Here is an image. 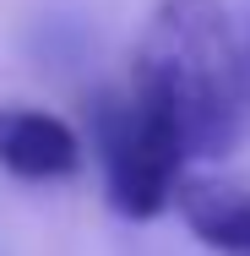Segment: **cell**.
I'll return each instance as SVG.
<instances>
[{"instance_id": "cell-5", "label": "cell", "mask_w": 250, "mask_h": 256, "mask_svg": "<svg viewBox=\"0 0 250 256\" xmlns=\"http://www.w3.org/2000/svg\"><path fill=\"white\" fill-rule=\"evenodd\" d=\"M240 44H245V88H250V33L240 38Z\"/></svg>"}, {"instance_id": "cell-4", "label": "cell", "mask_w": 250, "mask_h": 256, "mask_svg": "<svg viewBox=\"0 0 250 256\" xmlns=\"http://www.w3.org/2000/svg\"><path fill=\"white\" fill-rule=\"evenodd\" d=\"M180 212L212 251L223 256H250V191L234 186H212V180H185L180 191Z\"/></svg>"}, {"instance_id": "cell-2", "label": "cell", "mask_w": 250, "mask_h": 256, "mask_svg": "<svg viewBox=\"0 0 250 256\" xmlns=\"http://www.w3.org/2000/svg\"><path fill=\"white\" fill-rule=\"evenodd\" d=\"M93 126H98L103 169H109V202L125 218H158L180 191V169H185V131L174 120V109L158 98L152 88L131 82L125 98L103 93L93 104Z\"/></svg>"}, {"instance_id": "cell-3", "label": "cell", "mask_w": 250, "mask_h": 256, "mask_svg": "<svg viewBox=\"0 0 250 256\" xmlns=\"http://www.w3.org/2000/svg\"><path fill=\"white\" fill-rule=\"evenodd\" d=\"M0 164L22 180H60L82 169V142L44 109H0Z\"/></svg>"}, {"instance_id": "cell-1", "label": "cell", "mask_w": 250, "mask_h": 256, "mask_svg": "<svg viewBox=\"0 0 250 256\" xmlns=\"http://www.w3.org/2000/svg\"><path fill=\"white\" fill-rule=\"evenodd\" d=\"M131 82L174 109L191 158H223L250 120L245 44L223 0H163L142 33Z\"/></svg>"}]
</instances>
